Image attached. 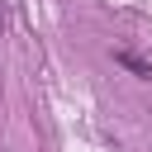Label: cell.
<instances>
[{"label": "cell", "instance_id": "6da1fadb", "mask_svg": "<svg viewBox=\"0 0 152 152\" xmlns=\"http://www.w3.org/2000/svg\"><path fill=\"white\" fill-rule=\"evenodd\" d=\"M114 62H119V66H128V71H138V76H152V62H147V57H138V52H114Z\"/></svg>", "mask_w": 152, "mask_h": 152}, {"label": "cell", "instance_id": "7a4b0ae2", "mask_svg": "<svg viewBox=\"0 0 152 152\" xmlns=\"http://www.w3.org/2000/svg\"><path fill=\"white\" fill-rule=\"evenodd\" d=\"M5 28H10V5L0 0V33H5Z\"/></svg>", "mask_w": 152, "mask_h": 152}]
</instances>
